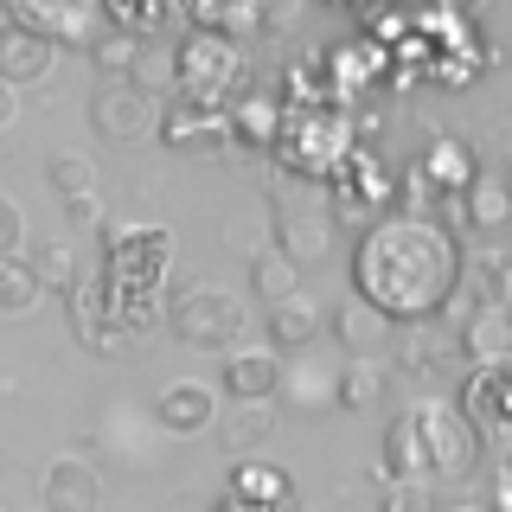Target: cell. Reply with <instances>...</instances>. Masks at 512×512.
Here are the masks:
<instances>
[{
  "label": "cell",
  "mask_w": 512,
  "mask_h": 512,
  "mask_svg": "<svg viewBox=\"0 0 512 512\" xmlns=\"http://www.w3.org/2000/svg\"><path fill=\"white\" fill-rule=\"evenodd\" d=\"M320 340H327V301L320 295H288L269 308V346L276 352H314Z\"/></svg>",
  "instance_id": "ac0fdd59"
},
{
  "label": "cell",
  "mask_w": 512,
  "mask_h": 512,
  "mask_svg": "<svg viewBox=\"0 0 512 512\" xmlns=\"http://www.w3.org/2000/svg\"><path fill=\"white\" fill-rule=\"evenodd\" d=\"M212 512H295V506H250V500H231V493H218Z\"/></svg>",
  "instance_id": "e575fe53"
},
{
  "label": "cell",
  "mask_w": 512,
  "mask_h": 512,
  "mask_svg": "<svg viewBox=\"0 0 512 512\" xmlns=\"http://www.w3.org/2000/svg\"><path fill=\"white\" fill-rule=\"evenodd\" d=\"M269 436H276V397H269V404H237V410H224V423H218L224 455H237V461H244L250 448H263Z\"/></svg>",
  "instance_id": "484cf974"
},
{
  "label": "cell",
  "mask_w": 512,
  "mask_h": 512,
  "mask_svg": "<svg viewBox=\"0 0 512 512\" xmlns=\"http://www.w3.org/2000/svg\"><path fill=\"white\" fill-rule=\"evenodd\" d=\"M160 314H167V333L192 352H237V340L250 327L244 295L224 288V282H186Z\"/></svg>",
  "instance_id": "5b68a950"
},
{
  "label": "cell",
  "mask_w": 512,
  "mask_h": 512,
  "mask_svg": "<svg viewBox=\"0 0 512 512\" xmlns=\"http://www.w3.org/2000/svg\"><path fill=\"white\" fill-rule=\"evenodd\" d=\"M500 180H506V186H512V160H506V173H500Z\"/></svg>",
  "instance_id": "ab89813d"
},
{
  "label": "cell",
  "mask_w": 512,
  "mask_h": 512,
  "mask_svg": "<svg viewBox=\"0 0 512 512\" xmlns=\"http://www.w3.org/2000/svg\"><path fill=\"white\" fill-rule=\"evenodd\" d=\"M39 512H103V480L90 461H52L39 480Z\"/></svg>",
  "instance_id": "d6986e66"
},
{
  "label": "cell",
  "mask_w": 512,
  "mask_h": 512,
  "mask_svg": "<svg viewBox=\"0 0 512 512\" xmlns=\"http://www.w3.org/2000/svg\"><path fill=\"white\" fill-rule=\"evenodd\" d=\"M416 180H423L429 192H468V186L480 180V167H474V148H468V141H455V135L429 141V154L416 160Z\"/></svg>",
  "instance_id": "7402d4cb"
},
{
  "label": "cell",
  "mask_w": 512,
  "mask_h": 512,
  "mask_svg": "<svg viewBox=\"0 0 512 512\" xmlns=\"http://www.w3.org/2000/svg\"><path fill=\"white\" fill-rule=\"evenodd\" d=\"M39 295H45V288L26 269V256H0V314H32Z\"/></svg>",
  "instance_id": "4dcf8cb0"
},
{
  "label": "cell",
  "mask_w": 512,
  "mask_h": 512,
  "mask_svg": "<svg viewBox=\"0 0 512 512\" xmlns=\"http://www.w3.org/2000/svg\"><path fill=\"white\" fill-rule=\"evenodd\" d=\"M167 263H173V237L160 231V224H122V231H103L96 295H103L109 327H122L128 340H141V333L154 327Z\"/></svg>",
  "instance_id": "3957f363"
},
{
  "label": "cell",
  "mask_w": 512,
  "mask_h": 512,
  "mask_svg": "<svg viewBox=\"0 0 512 512\" xmlns=\"http://www.w3.org/2000/svg\"><path fill=\"white\" fill-rule=\"evenodd\" d=\"M128 84H135L141 96H154V103H173V45L141 39L135 64H128Z\"/></svg>",
  "instance_id": "f1b7e54d"
},
{
  "label": "cell",
  "mask_w": 512,
  "mask_h": 512,
  "mask_svg": "<svg viewBox=\"0 0 512 512\" xmlns=\"http://www.w3.org/2000/svg\"><path fill=\"white\" fill-rule=\"evenodd\" d=\"M20 244H26V218H20V205L0 192V256H20Z\"/></svg>",
  "instance_id": "836d02e7"
},
{
  "label": "cell",
  "mask_w": 512,
  "mask_h": 512,
  "mask_svg": "<svg viewBox=\"0 0 512 512\" xmlns=\"http://www.w3.org/2000/svg\"><path fill=\"white\" fill-rule=\"evenodd\" d=\"M224 122H231V141L276 148V141H282V122H288V103H282V96H263V90H244L231 109H224Z\"/></svg>",
  "instance_id": "44dd1931"
},
{
  "label": "cell",
  "mask_w": 512,
  "mask_h": 512,
  "mask_svg": "<svg viewBox=\"0 0 512 512\" xmlns=\"http://www.w3.org/2000/svg\"><path fill=\"white\" fill-rule=\"evenodd\" d=\"M461 224L480 231V237H493V231L512 224V186L500 180V173H480V180L468 186V212H461Z\"/></svg>",
  "instance_id": "4316f807"
},
{
  "label": "cell",
  "mask_w": 512,
  "mask_h": 512,
  "mask_svg": "<svg viewBox=\"0 0 512 512\" xmlns=\"http://www.w3.org/2000/svg\"><path fill=\"white\" fill-rule=\"evenodd\" d=\"M378 512H442V500H436L429 480H391L378 493Z\"/></svg>",
  "instance_id": "d6a6232c"
},
{
  "label": "cell",
  "mask_w": 512,
  "mask_h": 512,
  "mask_svg": "<svg viewBox=\"0 0 512 512\" xmlns=\"http://www.w3.org/2000/svg\"><path fill=\"white\" fill-rule=\"evenodd\" d=\"M384 397H391V372H384L378 359H346L340 365V384H333V410H378Z\"/></svg>",
  "instance_id": "cb8c5ba5"
},
{
  "label": "cell",
  "mask_w": 512,
  "mask_h": 512,
  "mask_svg": "<svg viewBox=\"0 0 512 512\" xmlns=\"http://www.w3.org/2000/svg\"><path fill=\"white\" fill-rule=\"evenodd\" d=\"M500 480H506V487H512V429H506V436H500Z\"/></svg>",
  "instance_id": "d590c367"
},
{
  "label": "cell",
  "mask_w": 512,
  "mask_h": 512,
  "mask_svg": "<svg viewBox=\"0 0 512 512\" xmlns=\"http://www.w3.org/2000/svg\"><path fill=\"white\" fill-rule=\"evenodd\" d=\"M468 269L461 231L442 224L436 212H384L378 224L359 231L352 250V295L372 301L384 320H436L448 314Z\"/></svg>",
  "instance_id": "6da1fadb"
},
{
  "label": "cell",
  "mask_w": 512,
  "mask_h": 512,
  "mask_svg": "<svg viewBox=\"0 0 512 512\" xmlns=\"http://www.w3.org/2000/svg\"><path fill=\"white\" fill-rule=\"evenodd\" d=\"M160 148H173V154H186V160H218V154H231L237 141H231V122L224 116H205V109H186V103H167L160 109Z\"/></svg>",
  "instance_id": "8fae6325"
},
{
  "label": "cell",
  "mask_w": 512,
  "mask_h": 512,
  "mask_svg": "<svg viewBox=\"0 0 512 512\" xmlns=\"http://www.w3.org/2000/svg\"><path fill=\"white\" fill-rule=\"evenodd\" d=\"M442 320H455V340L474 365L512 359V301H480V308H461V314H442Z\"/></svg>",
  "instance_id": "9a60e30c"
},
{
  "label": "cell",
  "mask_w": 512,
  "mask_h": 512,
  "mask_svg": "<svg viewBox=\"0 0 512 512\" xmlns=\"http://www.w3.org/2000/svg\"><path fill=\"white\" fill-rule=\"evenodd\" d=\"M276 391H282V352L276 346H237V352H224L218 397H231V404H269Z\"/></svg>",
  "instance_id": "7c38bea8"
},
{
  "label": "cell",
  "mask_w": 512,
  "mask_h": 512,
  "mask_svg": "<svg viewBox=\"0 0 512 512\" xmlns=\"http://www.w3.org/2000/svg\"><path fill=\"white\" fill-rule=\"evenodd\" d=\"M295 288H301V263H288V256H282L276 244L250 256V295L263 301V308H276V301H288Z\"/></svg>",
  "instance_id": "83f0119b"
},
{
  "label": "cell",
  "mask_w": 512,
  "mask_h": 512,
  "mask_svg": "<svg viewBox=\"0 0 512 512\" xmlns=\"http://www.w3.org/2000/svg\"><path fill=\"white\" fill-rule=\"evenodd\" d=\"M160 109L154 96H141L128 77H103V84L90 90V128L103 141H116V148H141V141L160 135Z\"/></svg>",
  "instance_id": "52a82bcc"
},
{
  "label": "cell",
  "mask_w": 512,
  "mask_h": 512,
  "mask_svg": "<svg viewBox=\"0 0 512 512\" xmlns=\"http://www.w3.org/2000/svg\"><path fill=\"white\" fill-rule=\"evenodd\" d=\"M480 436H506L512 429V359H493V365H468L461 378V404H455Z\"/></svg>",
  "instance_id": "30bf717a"
},
{
  "label": "cell",
  "mask_w": 512,
  "mask_h": 512,
  "mask_svg": "<svg viewBox=\"0 0 512 512\" xmlns=\"http://www.w3.org/2000/svg\"><path fill=\"white\" fill-rule=\"evenodd\" d=\"M301 0H186V20L199 32H218L231 45H250V39H269L295 20Z\"/></svg>",
  "instance_id": "ba28073f"
},
{
  "label": "cell",
  "mask_w": 512,
  "mask_h": 512,
  "mask_svg": "<svg viewBox=\"0 0 512 512\" xmlns=\"http://www.w3.org/2000/svg\"><path fill=\"white\" fill-rule=\"evenodd\" d=\"M231 500H250V506H295V480L269 461H231V480H224Z\"/></svg>",
  "instance_id": "603a6c76"
},
{
  "label": "cell",
  "mask_w": 512,
  "mask_h": 512,
  "mask_svg": "<svg viewBox=\"0 0 512 512\" xmlns=\"http://www.w3.org/2000/svg\"><path fill=\"white\" fill-rule=\"evenodd\" d=\"M0 20L52 39L58 52H90V45L109 32L103 0H0Z\"/></svg>",
  "instance_id": "8992f818"
},
{
  "label": "cell",
  "mask_w": 512,
  "mask_h": 512,
  "mask_svg": "<svg viewBox=\"0 0 512 512\" xmlns=\"http://www.w3.org/2000/svg\"><path fill=\"white\" fill-rule=\"evenodd\" d=\"M461 352V340H455V327L436 314V320H404V327L391 333V352L384 359L397 365V372H416V378H429L442 359H455Z\"/></svg>",
  "instance_id": "5bb4252c"
},
{
  "label": "cell",
  "mask_w": 512,
  "mask_h": 512,
  "mask_svg": "<svg viewBox=\"0 0 512 512\" xmlns=\"http://www.w3.org/2000/svg\"><path fill=\"white\" fill-rule=\"evenodd\" d=\"M135 52H141V39H135V32H116V26H109L103 39L90 45V58H96V77H128V64H135Z\"/></svg>",
  "instance_id": "1f68e13d"
},
{
  "label": "cell",
  "mask_w": 512,
  "mask_h": 512,
  "mask_svg": "<svg viewBox=\"0 0 512 512\" xmlns=\"http://www.w3.org/2000/svg\"><path fill=\"white\" fill-rule=\"evenodd\" d=\"M13 109H20V103H13V90H7V84H0V128H7V122H13Z\"/></svg>",
  "instance_id": "74e56055"
},
{
  "label": "cell",
  "mask_w": 512,
  "mask_h": 512,
  "mask_svg": "<svg viewBox=\"0 0 512 512\" xmlns=\"http://www.w3.org/2000/svg\"><path fill=\"white\" fill-rule=\"evenodd\" d=\"M0 26H7V20H0Z\"/></svg>",
  "instance_id": "b9f144b4"
},
{
  "label": "cell",
  "mask_w": 512,
  "mask_h": 512,
  "mask_svg": "<svg viewBox=\"0 0 512 512\" xmlns=\"http://www.w3.org/2000/svg\"><path fill=\"white\" fill-rule=\"evenodd\" d=\"M154 423L167 429V436H205V429L218 423V391H212L205 378H173V384H160Z\"/></svg>",
  "instance_id": "4fadbf2b"
},
{
  "label": "cell",
  "mask_w": 512,
  "mask_h": 512,
  "mask_svg": "<svg viewBox=\"0 0 512 512\" xmlns=\"http://www.w3.org/2000/svg\"><path fill=\"white\" fill-rule=\"evenodd\" d=\"M327 333H333V346H340L346 359H384V352H391L397 320H384L372 301L352 295L346 308H333V314H327Z\"/></svg>",
  "instance_id": "2e32d148"
},
{
  "label": "cell",
  "mask_w": 512,
  "mask_h": 512,
  "mask_svg": "<svg viewBox=\"0 0 512 512\" xmlns=\"http://www.w3.org/2000/svg\"><path fill=\"white\" fill-rule=\"evenodd\" d=\"M487 512H512V487L500 480V487H493V500H487Z\"/></svg>",
  "instance_id": "8d00e7d4"
},
{
  "label": "cell",
  "mask_w": 512,
  "mask_h": 512,
  "mask_svg": "<svg viewBox=\"0 0 512 512\" xmlns=\"http://www.w3.org/2000/svg\"><path fill=\"white\" fill-rule=\"evenodd\" d=\"M45 186L58 192L71 224H96V160L90 154H52L45 160Z\"/></svg>",
  "instance_id": "ffe728a7"
},
{
  "label": "cell",
  "mask_w": 512,
  "mask_h": 512,
  "mask_svg": "<svg viewBox=\"0 0 512 512\" xmlns=\"http://www.w3.org/2000/svg\"><path fill=\"white\" fill-rule=\"evenodd\" d=\"M327 7H378V0H327Z\"/></svg>",
  "instance_id": "f35d334b"
},
{
  "label": "cell",
  "mask_w": 512,
  "mask_h": 512,
  "mask_svg": "<svg viewBox=\"0 0 512 512\" xmlns=\"http://www.w3.org/2000/svg\"><path fill=\"white\" fill-rule=\"evenodd\" d=\"M26 269L39 276V288H52V295H71L77 288V250L71 244H32Z\"/></svg>",
  "instance_id": "f546056e"
},
{
  "label": "cell",
  "mask_w": 512,
  "mask_h": 512,
  "mask_svg": "<svg viewBox=\"0 0 512 512\" xmlns=\"http://www.w3.org/2000/svg\"><path fill=\"white\" fill-rule=\"evenodd\" d=\"M180 13L186 0H103V20L116 32H135V39H160Z\"/></svg>",
  "instance_id": "d4e9b609"
},
{
  "label": "cell",
  "mask_w": 512,
  "mask_h": 512,
  "mask_svg": "<svg viewBox=\"0 0 512 512\" xmlns=\"http://www.w3.org/2000/svg\"><path fill=\"white\" fill-rule=\"evenodd\" d=\"M461 512H487V506H461Z\"/></svg>",
  "instance_id": "60d3db41"
},
{
  "label": "cell",
  "mask_w": 512,
  "mask_h": 512,
  "mask_svg": "<svg viewBox=\"0 0 512 512\" xmlns=\"http://www.w3.org/2000/svg\"><path fill=\"white\" fill-rule=\"evenodd\" d=\"M333 212L327 205H314V199H276V212H269V237H276V250L288 256V263H301V269H314V263H327L333 256Z\"/></svg>",
  "instance_id": "9c48e42d"
},
{
  "label": "cell",
  "mask_w": 512,
  "mask_h": 512,
  "mask_svg": "<svg viewBox=\"0 0 512 512\" xmlns=\"http://www.w3.org/2000/svg\"><path fill=\"white\" fill-rule=\"evenodd\" d=\"M244 84H250L244 45L218 39V32H199V26L173 45V103L205 109V116H224V109L244 96Z\"/></svg>",
  "instance_id": "277c9868"
},
{
  "label": "cell",
  "mask_w": 512,
  "mask_h": 512,
  "mask_svg": "<svg viewBox=\"0 0 512 512\" xmlns=\"http://www.w3.org/2000/svg\"><path fill=\"white\" fill-rule=\"evenodd\" d=\"M480 461H487V436L461 416L455 404H442V397H423V404H410L397 416L391 429H384V461H378V480L391 487V480H474Z\"/></svg>",
  "instance_id": "7a4b0ae2"
},
{
  "label": "cell",
  "mask_w": 512,
  "mask_h": 512,
  "mask_svg": "<svg viewBox=\"0 0 512 512\" xmlns=\"http://www.w3.org/2000/svg\"><path fill=\"white\" fill-rule=\"evenodd\" d=\"M58 71V45L52 39H39V32H26V26H0V84L7 90H32V84H45V77Z\"/></svg>",
  "instance_id": "e0dca14e"
}]
</instances>
